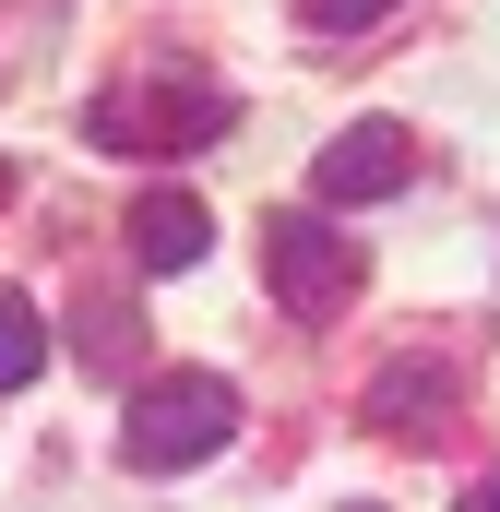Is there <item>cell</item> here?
Returning a JSON list of instances; mask_svg holds the SVG:
<instances>
[{
	"instance_id": "1",
	"label": "cell",
	"mask_w": 500,
	"mask_h": 512,
	"mask_svg": "<svg viewBox=\"0 0 500 512\" xmlns=\"http://www.w3.org/2000/svg\"><path fill=\"white\" fill-rule=\"evenodd\" d=\"M227 84L215 72H191V60H131V84L96 96V143L108 155H203V143H227Z\"/></svg>"
},
{
	"instance_id": "2",
	"label": "cell",
	"mask_w": 500,
	"mask_h": 512,
	"mask_svg": "<svg viewBox=\"0 0 500 512\" xmlns=\"http://www.w3.org/2000/svg\"><path fill=\"white\" fill-rule=\"evenodd\" d=\"M227 441H239V382L227 370H167V382L131 393V417H120V453L143 477H179V465H203Z\"/></svg>"
},
{
	"instance_id": "3",
	"label": "cell",
	"mask_w": 500,
	"mask_h": 512,
	"mask_svg": "<svg viewBox=\"0 0 500 512\" xmlns=\"http://www.w3.org/2000/svg\"><path fill=\"white\" fill-rule=\"evenodd\" d=\"M262 274H274V298H286L298 322H334V310L358 298V239H334L310 203H298V215H262Z\"/></svg>"
},
{
	"instance_id": "4",
	"label": "cell",
	"mask_w": 500,
	"mask_h": 512,
	"mask_svg": "<svg viewBox=\"0 0 500 512\" xmlns=\"http://www.w3.org/2000/svg\"><path fill=\"white\" fill-rule=\"evenodd\" d=\"M405 179H417V131L405 120H346L322 143V167H310V191H322L334 215H346V203H393Z\"/></svg>"
},
{
	"instance_id": "5",
	"label": "cell",
	"mask_w": 500,
	"mask_h": 512,
	"mask_svg": "<svg viewBox=\"0 0 500 512\" xmlns=\"http://www.w3.org/2000/svg\"><path fill=\"white\" fill-rule=\"evenodd\" d=\"M453 405H465V370H453V358H393V370H370V393H358V417H370L381 441H441Z\"/></svg>"
},
{
	"instance_id": "6",
	"label": "cell",
	"mask_w": 500,
	"mask_h": 512,
	"mask_svg": "<svg viewBox=\"0 0 500 512\" xmlns=\"http://www.w3.org/2000/svg\"><path fill=\"white\" fill-rule=\"evenodd\" d=\"M203 239H215V215H203L191 191H143V203H131V262H143V274H191Z\"/></svg>"
},
{
	"instance_id": "7",
	"label": "cell",
	"mask_w": 500,
	"mask_h": 512,
	"mask_svg": "<svg viewBox=\"0 0 500 512\" xmlns=\"http://www.w3.org/2000/svg\"><path fill=\"white\" fill-rule=\"evenodd\" d=\"M36 370H48V310L24 286H0V393H24Z\"/></svg>"
},
{
	"instance_id": "8",
	"label": "cell",
	"mask_w": 500,
	"mask_h": 512,
	"mask_svg": "<svg viewBox=\"0 0 500 512\" xmlns=\"http://www.w3.org/2000/svg\"><path fill=\"white\" fill-rule=\"evenodd\" d=\"M298 12H310V36H370L393 0H298Z\"/></svg>"
},
{
	"instance_id": "9",
	"label": "cell",
	"mask_w": 500,
	"mask_h": 512,
	"mask_svg": "<svg viewBox=\"0 0 500 512\" xmlns=\"http://www.w3.org/2000/svg\"><path fill=\"white\" fill-rule=\"evenodd\" d=\"M465 512H500V465H489V477H477V489H465Z\"/></svg>"
},
{
	"instance_id": "10",
	"label": "cell",
	"mask_w": 500,
	"mask_h": 512,
	"mask_svg": "<svg viewBox=\"0 0 500 512\" xmlns=\"http://www.w3.org/2000/svg\"><path fill=\"white\" fill-rule=\"evenodd\" d=\"M0 203H12V167H0Z\"/></svg>"
},
{
	"instance_id": "11",
	"label": "cell",
	"mask_w": 500,
	"mask_h": 512,
	"mask_svg": "<svg viewBox=\"0 0 500 512\" xmlns=\"http://www.w3.org/2000/svg\"><path fill=\"white\" fill-rule=\"evenodd\" d=\"M358 512H370V501H358Z\"/></svg>"
}]
</instances>
